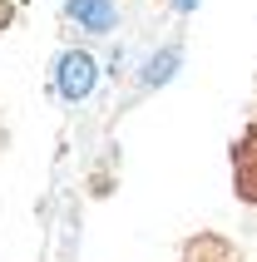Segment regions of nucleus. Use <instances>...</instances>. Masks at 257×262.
I'll use <instances>...</instances> for the list:
<instances>
[{"mask_svg":"<svg viewBox=\"0 0 257 262\" xmlns=\"http://www.w3.org/2000/svg\"><path fill=\"white\" fill-rule=\"evenodd\" d=\"M65 15H70L79 30H89V35H109V30L119 25L114 0H70V5H65Z\"/></svg>","mask_w":257,"mask_h":262,"instance_id":"obj_2","label":"nucleus"},{"mask_svg":"<svg viewBox=\"0 0 257 262\" xmlns=\"http://www.w3.org/2000/svg\"><path fill=\"white\" fill-rule=\"evenodd\" d=\"M173 5H178V10H198V0H173Z\"/></svg>","mask_w":257,"mask_h":262,"instance_id":"obj_3","label":"nucleus"},{"mask_svg":"<svg viewBox=\"0 0 257 262\" xmlns=\"http://www.w3.org/2000/svg\"><path fill=\"white\" fill-rule=\"evenodd\" d=\"M94 84H99V64L89 50H65L55 59V94L65 104H84L94 94Z\"/></svg>","mask_w":257,"mask_h":262,"instance_id":"obj_1","label":"nucleus"}]
</instances>
